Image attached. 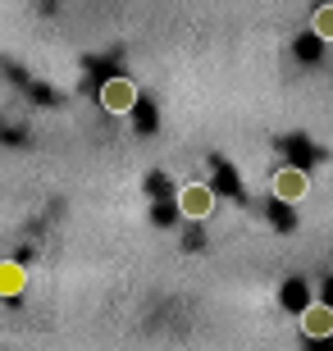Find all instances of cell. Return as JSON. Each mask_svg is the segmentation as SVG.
Here are the masks:
<instances>
[{"mask_svg":"<svg viewBox=\"0 0 333 351\" xmlns=\"http://www.w3.org/2000/svg\"><path fill=\"white\" fill-rule=\"evenodd\" d=\"M137 105V82L133 78H105L101 82V110L105 114H128Z\"/></svg>","mask_w":333,"mask_h":351,"instance_id":"cell-1","label":"cell"},{"mask_svg":"<svg viewBox=\"0 0 333 351\" xmlns=\"http://www.w3.org/2000/svg\"><path fill=\"white\" fill-rule=\"evenodd\" d=\"M269 187H274V196H279V201H288V206H292V201H306V196H310V173L306 169H279Z\"/></svg>","mask_w":333,"mask_h":351,"instance_id":"cell-2","label":"cell"},{"mask_svg":"<svg viewBox=\"0 0 333 351\" xmlns=\"http://www.w3.org/2000/svg\"><path fill=\"white\" fill-rule=\"evenodd\" d=\"M179 210L187 215V219H205L210 210H215V192L205 187V182H187L179 192Z\"/></svg>","mask_w":333,"mask_h":351,"instance_id":"cell-3","label":"cell"},{"mask_svg":"<svg viewBox=\"0 0 333 351\" xmlns=\"http://www.w3.org/2000/svg\"><path fill=\"white\" fill-rule=\"evenodd\" d=\"M301 328H306V338H333V306H324V301L306 306Z\"/></svg>","mask_w":333,"mask_h":351,"instance_id":"cell-4","label":"cell"},{"mask_svg":"<svg viewBox=\"0 0 333 351\" xmlns=\"http://www.w3.org/2000/svg\"><path fill=\"white\" fill-rule=\"evenodd\" d=\"M27 287V269L19 261H0V297H19Z\"/></svg>","mask_w":333,"mask_h":351,"instance_id":"cell-5","label":"cell"},{"mask_svg":"<svg viewBox=\"0 0 333 351\" xmlns=\"http://www.w3.org/2000/svg\"><path fill=\"white\" fill-rule=\"evenodd\" d=\"M315 37L333 41V5H320V10H315Z\"/></svg>","mask_w":333,"mask_h":351,"instance_id":"cell-6","label":"cell"}]
</instances>
